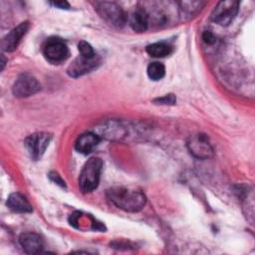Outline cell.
<instances>
[{"instance_id": "ba28073f", "label": "cell", "mask_w": 255, "mask_h": 255, "mask_svg": "<svg viewBox=\"0 0 255 255\" xmlns=\"http://www.w3.org/2000/svg\"><path fill=\"white\" fill-rule=\"evenodd\" d=\"M52 135L48 132H35L30 134L25 139V146L30 154V156L37 160L42 157L46 148L51 141Z\"/></svg>"}, {"instance_id": "7c38bea8", "label": "cell", "mask_w": 255, "mask_h": 255, "mask_svg": "<svg viewBox=\"0 0 255 255\" xmlns=\"http://www.w3.org/2000/svg\"><path fill=\"white\" fill-rule=\"evenodd\" d=\"M100 140L101 137L96 132H86L77 138L75 148L83 154H88L99 144Z\"/></svg>"}, {"instance_id": "9a60e30c", "label": "cell", "mask_w": 255, "mask_h": 255, "mask_svg": "<svg viewBox=\"0 0 255 255\" xmlns=\"http://www.w3.org/2000/svg\"><path fill=\"white\" fill-rule=\"evenodd\" d=\"M146 52L149 56L154 58H162L169 56L172 52V47L165 42H156L146 47Z\"/></svg>"}, {"instance_id": "52a82bcc", "label": "cell", "mask_w": 255, "mask_h": 255, "mask_svg": "<svg viewBox=\"0 0 255 255\" xmlns=\"http://www.w3.org/2000/svg\"><path fill=\"white\" fill-rule=\"evenodd\" d=\"M41 90L38 80L30 74H22L15 81L12 92L16 98H28Z\"/></svg>"}, {"instance_id": "7402d4cb", "label": "cell", "mask_w": 255, "mask_h": 255, "mask_svg": "<svg viewBox=\"0 0 255 255\" xmlns=\"http://www.w3.org/2000/svg\"><path fill=\"white\" fill-rule=\"evenodd\" d=\"M49 176H50V178H51L54 182L58 183V184L61 185V186H65L64 180L60 177V175H59L58 173H56V172H51V173L49 174Z\"/></svg>"}, {"instance_id": "8fae6325", "label": "cell", "mask_w": 255, "mask_h": 255, "mask_svg": "<svg viewBox=\"0 0 255 255\" xmlns=\"http://www.w3.org/2000/svg\"><path fill=\"white\" fill-rule=\"evenodd\" d=\"M20 245L28 254L40 253L44 247V242L41 236L34 232L22 233L19 237Z\"/></svg>"}, {"instance_id": "8992f818", "label": "cell", "mask_w": 255, "mask_h": 255, "mask_svg": "<svg viewBox=\"0 0 255 255\" xmlns=\"http://www.w3.org/2000/svg\"><path fill=\"white\" fill-rule=\"evenodd\" d=\"M43 53L46 59L52 63L65 61L69 56V49L64 40L53 37L49 38L43 47Z\"/></svg>"}, {"instance_id": "3957f363", "label": "cell", "mask_w": 255, "mask_h": 255, "mask_svg": "<svg viewBox=\"0 0 255 255\" xmlns=\"http://www.w3.org/2000/svg\"><path fill=\"white\" fill-rule=\"evenodd\" d=\"M99 15L110 25L114 27H123L127 22V14L115 2H100L97 5Z\"/></svg>"}, {"instance_id": "9c48e42d", "label": "cell", "mask_w": 255, "mask_h": 255, "mask_svg": "<svg viewBox=\"0 0 255 255\" xmlns=\"http://www.w3.org/2000/svg\"><path fill=\"white\" fill-rule=\"evenodd\" d=\"M100 64V57L96 55L95 57H86L80 55L74 60V62L68 67L67 73L73 78H78L87 73H90L96 69Z\"/></svg>"}, {"instance_id": "d6986e66", "label": "cell", "mask_w": 255, "mask_h": 255, "mask_svg": "<svg viewBox=\"0 0 255 255\" xmlns=\"http://www.w3.org/2000/svg\"><path fill=\"white\" fill-rule=\"evenodd\" d=\"M78 49L80 52V55L86 56V57H95L97 53L93 49V47L86 41H81L78 44Z\"/></svg>"}, {"instance_id": "5b68a950", "label": "cell", "mask_w": 255, "mask_h": 255, "mask_svg": "<svg viewBox=\"0 0 255 255\" xmlns=\"http://www.w3.org/2000/svg\"><path fill=\"white\" fill-rule=\"evenodd\" d=\"M186 146L189 152L199 159H207L214 153L213 146L211 145L207 135L203 133L190 135L186 141Z\"/></svg>"}, {"instance_id": "6da1fadb", "label": "cell", "mask_w": 255, "mask_h": 255, "mask_svg": "<svg viewBox=\"0 0 255 255\" xmlns=\"http://www.w3.org/2000/svg\"><path fill=\"white\" fill-rule=\"evenodd\" d=\"M107 196L114 205L128 212L141 210L146 201L145 195L140 189L126 186H113L109 188Z\"/></svg>"}, {"instance_id": "4fadbf2b", "label": "cell", "mask_w": 255, "mask_h": 255, "mask_svg": "<svg viewBox=\"0 0 255 255\" xmlns=\"http://www.w3.org/2000/svg\"><path fill=\"white\" fill-rule=\"evenodd\" d=\"M6 204L12 211L17 213H29L33 210L28 199L19 192L11 193L7 198Z\"/></svg>"}, {"instance_id": "30bf717a", "label": "cell", "mask_w": 255, "mask_h": 255, "mask_svg": "<svg viewBox=\"0 0 255 255\" xmlns=\"http://www.w3.org/2000/svg\"><path fill=\"white\" fill-rule=\"evenodd\" d=\"M29 22L25 21L20 23L17 27L13 28L3 39L1 42V48L5 52H13L19 45L21 39L27 33L29 29Z\"/></svg>"}, {"instance_id": "ac0fdd59", "label": "cell", "mask_w": 255, "mask_h": 255, "mask_svg": "<svg viewBox=\"0 0 255 255\" xmlns=\"http://www.w3.org/2000/svg\"><path fill=\"white\" fill-rule=\"evenodd\" d=\"M147 76L153 81L161 80L165 75V68L163 64L159 62H152L147 66Z\"/></svg>"}, {"instance_id": "5bb4252c", "label": "cell", "mask_w": 255, "mask_h": 255, "mask_svg": "<svg viewBox=\"0 0 255 255\" xmlns=\"http://www.w3.org/2000/svg\"><path fill=\"white\" fill-rule=\"evenodd\" d=\"M128 22L133 31L142 33L148 27V14L144 9H136L130 14Z\"/></svg>"}, {"instance_id": "2e32d148", "label": "cell", "mask_w": 255, "mask_h": 255, "mask_svg": "<svg viewBox=\"0 0 255 255\" xmlns=\"http://www.w3.org/2000/svg\"><path fill=\"white\" fill-rule=\"evenodd\" d=\"M101 133L104 134L105 137L107 138H115V137H120L124 135L125 131L124 128L120 126L119 123H114V122H109L106 124H103L101 128H99Z\"/></svg>"}, {"instance_id": "603a6c76", "label": "cell", "mask_w": 255, "mask_h": 255, "mask_svg": "<svg viewBox=\"0 0 255 255\" xmlns=\"http://www.w3.org/2000/svg\"><path fill=\"white\" fill-rule=\"evenodd\" d=\"M52 4L56 7H59L61 9H69L70 5L68 2L66 1H56V2H52Z\"/></svg>"}, {"instance_id": "e0dca14e", "label": "cell", "mask_w": 255, "mask_h": 255, "mask_svg": "<svg viewBox=\"0 0 255 255\" xmlns=\"http://www.w3.org/2000/svg\"><path fill=\"white\" fill-rule=\"evenodd\" d=\"M205 4V2L200 1H183L179 3V11L181 15L190 17L191 15L198 12L202 6Z\"/></svg>"}, {"instance_id": "ffe728a7", "label": "cell", "mask_w": 255, "mask_h": 255, "mask_svg": "<svg viewBox=\"0 0 255 255\" xmlns=\"http://www.w3.org/2000/svg\"><path fill=\"white\" fill-rule=\"evenodd\" d=\"M176 102V98L174 97V95L172 94H168L165 95L161 98H157L154 100V103L156 104H160V105H173Z\"/></svg>"}, {"instance_id": "7a4b0ae2", "label": "cell", "mask_w": 255, "mask_h": 255, "mask_svg": "<svg viewBox=\"0 0 255 255\" xmlns=\"http://www.w3.org/2000/svg\"><path fill=\"white\" fill-rule=\"evenodd\" d=\"M103 161L100 157H91L83 166L79 176V187L84 193L95 190L100 182Z\"/></svg>"}, {"instance_id": "277c9868", "label": "cell", "mask_w": 255, "mask_h": 255, "mask_svg": "<svg viewBox=\"0 0 255 255\" xmlns=\"http://www.w3.org/2000/svg\"><path fill=\"white\" fill-rule=\"evenodd\" d=\"M239 10V2L235 0L219 1L211 13V20L220 26L229 25Z\"/></svg>"}, {"instance_id": "44dd1931", "label": "cell", "mask_w": 255, "mask_h": 255, "mask_svg": "<svg viewBox=\"0 0 255 255\" xmlns=\"http://www.w3.org/2000/svg\"><path fill=\"white\" fill-rule=\"evenodd\" d=\"M202 39H203V41L206 43V44H214L215 43V41H216V38H215V36L211 33V32H209V31H205L203 34H202Z\"/></svg>"}]
</instances>
